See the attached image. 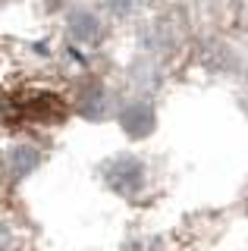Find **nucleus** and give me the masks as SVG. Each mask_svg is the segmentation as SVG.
Here are the masks:
<instances>
[{
    "label": "nucleus",
    "mask_w": 248,
    "mask_h": 251,
    "mask_svg": "<svg viewBox=\"0 0 248 251\" xmlns=\"http://www.w3.org/2000/svg\"><path fill=\"white\" fill-rule=\"evenodd\" d=\"M107 179H110V185L116 192L132 195L145 182V167L135 160V157H120V160H113L110 167H107Z\"/></svg>",
    "instance_id": "nucleus-1"
},
{
    "label": "nucleus",
    "mask_w": 248,
    "mask_h": 251,
    "mask_svg": "<svg viewBox=\"0 0 248 251\" xmlns=\"http://www.w3.org/2000/svg\"><path fill=\"white\" fill-rule=\"evenodd\" d=\"M32 167H38V151H32V148H16L13 151V173L25 176Z\"/></svg>",
    "instance_id": "nucleus-2"
},
{
    "label": "nucleus",
    "mask_w": 248,
    "mask_h": 251,
    "mask_svg": "<svg viewBox=\"0 0 248 251\" xmlns=\"http://www.w3.org/2000/svg\"><path fill=\"white\" fill-rule=\"evenodd\" d=\"M10 245H13V239H10V229H6V226L0 223V251H10Z\"/></svg>",
    "instance_id": "nucleus-3"
}]
</instances>
